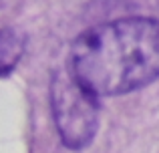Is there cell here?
I'll return each instance as SVG.
<instances>
[{
  "instance_id": "cell-1",
  "label": "cell",
  "mask_w": 159,
  "mask_h": 153,
  "mask_svg": "<svg viewBox=\"0 0 159 153\" xmlns=\"http://www.w3.org/2000/svg\"><path fill=\"white\" fill-rule=\"evenodd\" d=\"M69 73L93 95H123L159 77V20L121 18L85 30L70 47Z\"/></svg>"
},
{
  "instance_id": "cell-2",
  "label": "cell",
  "mask_w": 159,
  "mask_h": 153,
  "mask_svg": "<svg viewBox=\"0 0 159 153\" xmlns=\"http://www.w3.org/2000/svg\"><path fill=\"white\" fill-rule=\"evenodd\" d=\"M52 113L61 139L70 149L89 145L97 133L99 105L97 95L81 85L69 69L57 73L51 85Z\"/></svg>"
},
{
  "instance_id": "cell-3",
  "label": "cell",
  "mask_w": 159,
  "mask_h": 153,
  "mask_svg": "<svg viewBox=\"0 0 159 153\" xmlns=\"http://www.w3.org/2000/svg\"><path fill=\"white\" fill-rule=\"evenodd\" d=\"M24 52V36L12 28L0 30V77L8 75L18 65Z\"/></svg>"
}]
</instances>
